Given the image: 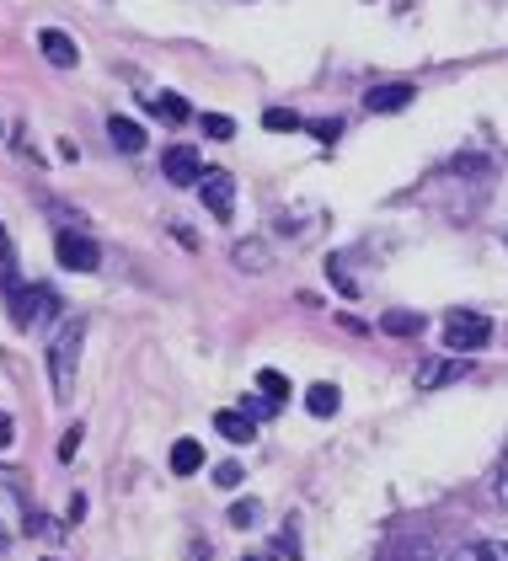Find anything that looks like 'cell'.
I'll return each mask as SVG.
<instances>
[{
    "label": "cell",
    "instance_id": "cell-1",
    "mask_svg": "<svg viewBox=\"0 0 508 561\" xmlns=\"http://www.w3.org/2000/svg\"><path fill=\"white\" fill-rule=\"evenodd\" d=\"M81 342H86V326H81V321H59V332H54V342H49L54 401H70V396H75V364H81Z\"/></svg>",
    "mask_w": 508,
    "mask_h": 561
},
{
    "label": "cell",
    "instance_id": "cell-2",
    "mask_svg": "<svg viewBox=\"0 0 508 561\" xmlns=\"http://www.w3.org/2000/svg\"><path fill=\"white\" fill-rule=\"evenodd\" d=\"M6 305H11V316H17V326H49L59 316V294L54 289H43V284H22L17 273L6 278Z\"/></svg>",
    "mask_w": 508,
    "mask_h": 561
},
{
    "label": "cell",
    "instance_id": "cell-3",
    "mask_svg": "<svg viewBox=\"0 0 508 561\" xmlns=\"http://www.w3.org/2000/svg\"><path fill=\"white\" fill-rule=\"evenodd\" d=\"M444 342H450L455 353H476L492 342V321L476 316V310H450L444 316Z\"/></svg>",
    "mask_w": 508,
    "mask_h": 561
},
{
    "label": "cell",
    "instance_id": "cell-4",
    "mask_svg": "<svg viewBox=\"0 0 508 561\" xmlns=\"http://www.w3.org/2000/svg\"><path fill=\"white\" fill-rule=\"evenodd\" d=\"M54 257H59V268H75V273H91L102 262L97 241L81 236V230H59V236H54Z\"/></svg>",
    "mask_w": 508,
    "mask_h": 561
},
{
    "label": "cell",
    "instance_id": "cell-5",
    "mask_svg": "<svg viewBox=\"0 0 508 561\" xmlns=\"http://www.w3.org/2000/svg\"><path fill=\"white\" fill-rule=\"evenodd\" d=\"M198 193H204V209L214 220H230V214H236V182H230V171H204Z\"/></svg>",
    "mask_w": 508,
    "mask_h": 561
},
{
    "label": "cell",
    "instance_id": "cell-6",
    "mask_svg": "<svg viewBox=\"0 0 508 561\" xmlns=\"http://www.w3.org/2000/svg\"><path fill=\"white\" fill-rule=\"evenodd\" d=\"M161 171H166V182H177V187L204 182V161H198V150H188V145L161 150Z\"/></svg>",
    "mask_w": 508,
    "mask_h": 561
},
{
    "label": "cell",
    "instance_id": "cell-7",
    "mask_svg": "<svg viewBox=\"0 0 508 561\" xmlns=\"http://www.w3.org/2000/svg\"><path fill=\"white\" fill-rule=\"evenodd\" d=\"M455 380H466V358H434V364H423L418 369V391H439V385H455Z\"/></svg>",
    "mask_w": 508,
    "mask_h": 561
},
{
    "label": "cell",
    "instance_id": "cell-8",
    "mask_svg": "<svg viewBox=\"0 0 508 561\" xmlns=\"http://www.w3.org/2000/svg\"><path fill=\"white\" fill-rule=\"evenodd\" d=\"M38 49H43V59H49V65H59V70H75V59H81V54H75V43L59 33V27H43V33H38Z\"/></svg>",
    "mask_w": 508,
    "mask_h": 561
},
{
    "label": "cell",
    "instance_id": "cell-9",
    "mask_svg": "<svg viewBox=\"0 0 508 561\" xmlns=\"http://www.w3.org/2000/svg\"><path fill=\"white\" fill-rule=\"evenodd\" d=\"M412 102V86L407 81H396V86H375L364 97V113H396V107H407Z\"/></svg>",
    "mask_w": 508,
    "mask_h": 561
},
{
    "label": "cell",
    "instance_id": "cell-10",
    "mask_svg": "<svg viewBox=\"0 0 508 561\" xmlns=\"http://www.w3.org/2000/svg\"><path fill=\"white\" fill-rule=\"evenodd\" d=\"M107 139H113L118 150H129V155L145 150V129L134 118H107Z\"/></svg>",
    "mask_w": 508,
    "mask_h": 561
},
{
    "label": "cell",
    "instance_id": "cell-11",
    "mask_svg": "<svg viewBox=\"0 0 508 561\" xmlns=\"http://www.w3.org/2000/svg\"><path fill=\"white\" fill-rule=\"evenodd\" d=\"M305 407H311V417H332L337 407H343V391H337V385H311V391H305Z\"/></svg>",
    "mask_w": 508,
    "mask_h": 561
},
{
    "label": "cell",
    "instance_id": "cell-12",
    "mask_svg": "<svg viewBox=\"0 0 508 561\" xmlns=\"http://www.w3.org/2000/svg\"><path fill=\"white\" fill-rule=\"evenodd\" d=\"M450 561H508V545L503 540H466Z\"/></svg>",
    "mask_w": 508,
    "mask_h": 561
},
{
    "label": "cell",
    "instance_id": "cell-13",
    "mask_svg": "<svg viewBox=\"0 0 508 561\" xmlns=\"http://www.w3.org/2000/svg\"><path fill=\"white\" fill-rule=\"evenodd\" d=\"M214 428H220L230 444H252V433H257V423H252V417H241V412H220V417H214Z\"/></svg>",
    "mask_w": 508,
    "mask_h": 561
},
{
    "label": "cell",
    "instance_id": "cell-14",
    "mask_svg": "<svg viewBox=\"0 0 508 561\" xmlns=\"http://www.w3.org/2000/svg\"><path fill=\"white\" fill-rule=\"evenodd\" d=\"M380 561H434V556H428V540H423V535H418V540L402 535V540H391L386 551H380Z\"/></svg>",
    "mask_w": 508,
    "mask_h": 561
},
{
    "label": "cell",
    "instance_id": "cell-15",
    "mask_svg": "<svg viewBox=\"0 0 508 561\" xmlns=\"http://www.w3.org/2000/svg\"><path fill=\"white\" fill-rule=\"evenodd\" d=\"M198 465H204V444L177 439V444H172V471H177V476H193Z\"/></svg>",
    "mask_w": 508,
    "mask_h": 561
},
{
    "label": "cell",
    "instance_id": "cell-16",
    "mask_svg": "<svg viewBox=\"0 0 508 561\" xmlns=\"http://www.w3.org/2000/svg\"><path fill=\"white\" fill-rule=\"evenodd\" d=\"M257 391H263L273 407H284V401H289V380H284L279 369H263V374H257Z\"/></svg>",
    "mask_w": 508,
    "mask_h": 561
},
{
    "label": "cell",
    "instance_id": "cell-17",
    "mask_svg": "<svg viewBox=\"0 0 508 561\" xmlns=\"http://www.w3.org/2000/svg\"><path fill=\"white\" fill-rule=\"evenodd\" d=\"M263 129H273V134H295V129H305V118L289 113V107H268V113H263Z\"/></svg>",
    "mask_w": 508,
    "mask_h": 561
},
{
    "label": "cell",
    "instance_id": "cell-18",
    "mask_svg": "<svg viewBox=\"0 0 508 561\" xmlns=\"http://www.w3.org/2000/svg\"><path fill=\"white\" fill-rule=\"evenodd\" d=\"M156 113H161L166 123H182V118H188V102H182L177 91H161V97H156Z\"/></svg>",
    "mask_w": 508,
    "mask_h": 561
},
{
    "label": "cell",
    "instance_id": "cell-19",
    "mask_svg": "<svg viewBox=\"0 0 508 561\" xmlns=\"http://www.w3.org/2000/svg\"><path fill=\"white\" fill-rule=\"evenodd\" d=\"M380 326H386V332H391V337H412V332H418V326H423V321H418V316H407V310H391V316H386V321H380Z\"/></svg>",
    "mask_w": 508,
    "mask_h": 561
},
{
    "label": "cell",
    "instance_id": "cell-20",
    "mask_svg": "<svg viewBox=\"0 0 508 561\" xmlns=\"http://www.w3.org/2000/svg\"><path fill=\"white\" fill-rule=\"evenodd\" d=\"M204 134L209 139H230V134H236V123H230L225 113H204Z\"/></svg>",
    "mask_w": 508,
    "mask_h": 561
},
{
    "label": "cell",
    "instance_id": "cell-21",
    "mask_svg": "<svg viewBox=\"0 0 508 561\" xmlns=\"http://www.w3.org/2000/svg\"><path fill=\"white\" fill-rule=\"evenodd\" d=\"M492 492H498V508H508V455L498 460V471H492Z\"/></svg>",
    "mask_w": 508,
    "mask_h": 561
},
{
    "label": "cell",
    "instance_id": "cell-22",
    "mask_svg": "<svg viewBox=\"0 0 508 561\" xmlns=\"http://www.w3.org/2000/svg\"><path fill=\"white\" fill-rule=\"evenodd\" d=\"M236 481H241V465H236V460L214 465V487H236Z\"/></svg>",
    "mask_w": 508,
    "mask_h": 561
},
{
    "label": "cell",
    "instance_id": "cell-23",
    "mask_svg": "<svg viewBox=\"0 0 508 561\" xmlns=\"http://www.w3.org/2000/svg\"><path fill=\"white\" fill-rule=\"evenodd\" d=\"M75 449H81V428H70L65 439H59V460H75Z\"/></svg>",
    "mask_w": 508,
    "mask_h": 561
},
{
    "label": "cell",
    "instance_id": "cell-24",
    "mask_svg": "<svg viewBox=\"0 0 508 561\" xmlns=\"http://www.w3.org/2000/svg\"><path fill=\"white\" fill-rule=\"evenodd\" d=\"M17 268H11V241H6V225H0V278H11Z\"/></svg>",
    "mask_w": 508,
    "mask_h": 561
},
{
    "label": "cell",
    "instance_id": "cell-25",
    "mask_svg": "<svg viewBox=\"0 0 508 561\" xmlns=\"http://www.w3.org/2000/svg\"><path fill=\"white\" fill-rule=\"evenodd\" d=\"M252 519H257L252 503H236V508H230V524H252Z\"/></svg>",
    "mask_w": 508,
    "mask_h": 561
},
{
    "label": "cell",
    "instance_id": "cell-26",
    "mask_svg": "<svg viewBox=\"0 0 508 561\" xmlns=\"http://www.w3.org/2000/svg\"><path fill=\"white\" fill-rule=\"evenodd\" d=\"M279 556H289V561L300 556V545H295V529H284V535H279Z\"/></svg>",
    "mask_w": 508,
    "mask_h": 561
},
{
    "label": "cell",
    "instance_id": "cell-27",
    "mask_svg": "<svg viewBox=\"0 0 508 561\" xmlns=\"http://www.w3.org/2000/svg\"><path fill=\"white\" fill-rule=\"evenodd\" d=\"M337 134H343V123H316V139H321V145H332Z\"/></svg>",
    "mask_w": 508,
    "mask_h": 561
},
{
    "label": "cell",
    "instance_id": "cell-28",
    "mask_svg": "<svg viewBox=\"0 0 508 561\" xmlns=\"http://www.w3.org/2000/svg\"><path fill=\"white\" fill-rule=\"evenodd\" d=\"M11 439H17V428H11V417L0 412V449H11Z\"/></svg>",
    "mask_w": 508,
    "mask_h": 561
}]
</instances>
